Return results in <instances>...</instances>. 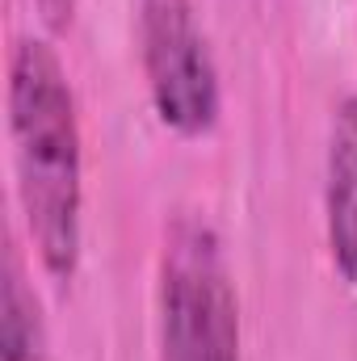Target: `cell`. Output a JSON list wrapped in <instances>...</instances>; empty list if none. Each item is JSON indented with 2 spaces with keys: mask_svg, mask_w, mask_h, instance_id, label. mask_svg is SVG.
Segmentation results:
<instances>
[{
  "mask_svg": "<svg viewBox=\"0 0 357 361\" xmlns=\"http://www.w3.org/2000/svg\"><path fill=\"white\" fill-rule=\"evenodd\" d=\"M0 336H4V361H42L47 353V328L34 290L25 286V273L17 252H4V298H0Z\"/></svg>",
  "mask_w": 357,
  "mask_h": 361,
  "instance_id": "cell-5",
  "label": "cell"
},
{
  "mask_svg": "<svg viewBox=\"0 0 357 361\" xmlns=\"http://www.w3.org/2000/svg\"><path fill=\"white\" fill-rule=\"evenodd\" d=\"M324 219H328L332 265L349 286H357V97H345L332 118Z\"/></svg>",
  "mask_w": 357,
  "mask_h": 361,
  "instance_id": "cell-4",
  "label": "cell"
},
{
  "mask_svg": "<svg viewBox=\"0 0 357 361\" xmlns=\"http://www.w3.org/2000/svg\"><path fill=\"white\" fill-rule=\"evenodd\" d=\"M38 8H42V17H47V25H68L72 21V8H76V0H38Z\"/></svg>",
  "mask_w": 357,
  "mask_h": 361,
  "instance_id": "cell-6",
  "label": "cell"
},
{
  "mask_svg": "<svg viewBox=\"0 0 357 361\" xmlns=\"http://www.w3.org/2000/svg\"><path fill=\"white\" fill-rule=\"evenodd\" d=\"M143 68L156 114L177 135H206L219 118V72L189 0L143 4Z\"/></svg>",
  "mask_w": 357,
  "mask_h": 361,
  "instance_id": "cell-3",
  "label": "cell"
},
{
  "mask_svg": "<svg viewBox=\"0 0 357 361\" xmlns=\"http://www.w3.org/2000/svg\"><path fill=\"white\" fill-rule=\"evenodd\" d=\"M160 357L240 361V307L223 244L193 214L169 227L160 257Z\"/></svg>",
  "mask_w": 357,
  "mask_h": 361,
  "instance_id": "cell-2",
  "label": "cell"
},
{
  "mask_svg": "<svg viewBox=\"0 0 357 361\" xmlns=\"http://www.w3.org/2000/svg\"><path fill=\"white\" fill-rule=\"evenodd\" d=\"M8 139L17 193L55 281H72L80 265V122L59 55L47 42H17L8 59Z\"/></svg>",
  "mask_w": 357,
  "mask_h": 361,
  "instance_id": "cell-1",
  "label": "cell"
}]
</instances>
